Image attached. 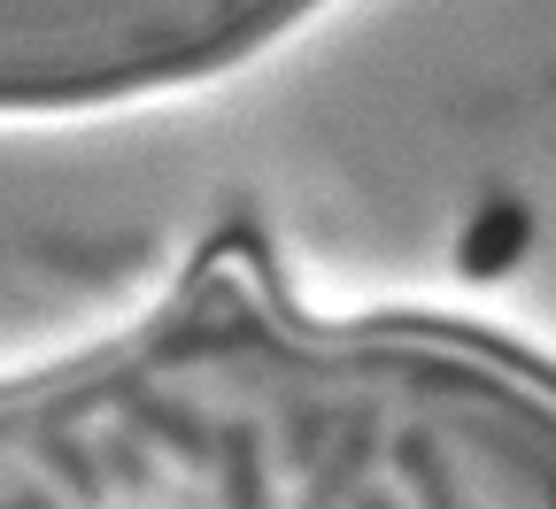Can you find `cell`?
<instances>
[{"label": "cell", "mask_w": 556, "mask_h": 509, "mask_svg": "<svg viewBox=\"0 0 556 509\" xmlns=\"http://www.w3.org/2000/svg\"><path fill=\"white\" fill-rule=\"evenodd\" d=\"M526 247H533V208H526L518 193H486V201L464 216V232H456V270H464L471 285L510 278V270L526 263Z\"/></svg>", "instance_id": "6da1fadb"}, {"label": "cell", "mask_w": 556, "mask_h": 509, "mask_svg": "<svg viewBox=\"0 0 556 509\" xmlns=\"http://www.w3.org/2000/svg\"><path fill=\"white\" fill-rule=\"evenodd\" d=\"M379 463V417L371 409H340V432L332 448L317 456V471L302 479V501L294 509H348L364 494V471Z\"/></svg>", "instance_id": "7a4b0ae2"}, {"label": "cell", "mask_w": 556, "mask_h": 509, "mask_svg": "<svg viewBox=\"0 0 556 509\" xmlns=\"http://www.w3.org/2000/svg\"><path fill=\"white\" fill-rule=\"evenodd\" d=\"M124 432H131V441H148V448H163V456L186 463V471H208V463H217V424H201L186 402L131 394V402H124Z\"/></svg>", "instance_id": "3957f363"}, {"label": "cell", "mask_w": 556, "mask_h": 509, "mask_svg": "<svg viewBox=\"0 0 556 509\" xmlns=\"http://www.w3.org/2000/svg\"><path fill=\"white\" fill-rule=\"evenodd\" d=\"M387 471L409 486L417 509H464V494H456V479H448V463L433 448V432H394V441H387Z\"/></svg>", "instance_id": "277c9868"}, {"label": "cell", "mask_w": 556, "mask_h": 509, "mask_svg": "<svg viewBox=\"0 0 556 509\" xmlns=\"http://www.w3.org/2000/svg\"><path fill=\"white\" fill-rule=\"evenodd\" d=\"M217 509H270L263 432H248V424H217Z\"/></svg>", "instance_id": "5b68a950"}, {"label": "cell", "mask_w": 556, "mask_h": 509, "mask_svg": "<svg viewBox=\"0 0 556 509\" xmlns=\"http://www.w3.org/2000/svg\"><path fill=\"white\" fill-rule=\"evenodd\" d=\"M31 463H39L70 501H101V463H93V448L78 441V432H39V441H31Z\"/></svg>", "instance_id": "8992f818"}, {"label": "cell", "mask_w": 556, "mask_h": 509, "mask_svg": "<svg viewBox=\"0 0 556 509\" xmlns=\"http://www.w3.org/2000/svg\"><path fill=\"white\" fill-rule=\"evenodd\" d=\"M332 432H340V417L332 409H294L287 424H278V463H287V471H317V456L332 448Z\"/></svg>", "instance_id": "52a82bcc"}, {"label": "cell", "mask_w": 556, "mask_h": 509, "mask_svg": "<svg viewBox=\"0 0 556 509\" xmlns=\"http://www.w3.org/2000/svg\"><path fill=\"white\" fill-rule=\"evenodd\" d=\"M93 463H101V486H124V494H139V486L155 479V463H148V441H131L124 424L93 441Z\"/></svg>", "instance_id": "ba28073f"}, {"label": "cell", "mask_w": 556, "mask_h": 509, "mask_svg": "<svg viewBox=\"0 0 556 509\" xmlns=\"http://www.w3.org/2000/svg\"><path fill=\"white\" fill-rule=\"evenodd\" d=\"M0 509H54V494H39V486H24V494H9Z\"/></svg>", "instance_id": "9c48e42d"}, {"label": "cell", "mask_w": 556, "mask_h": 509, "mask_svg": "<svg viewBox=\"0 0 556 509\" xmlns=\"http://www.w3.org/2000/svg\"><path fill=\"white\" fill-rule=\"evenodd\" d=\"M348 509H402V501H387L379 486H364V494H356V501H348Z\"/></svg>", "instance_id": "30bf717a"}]
</instances>
